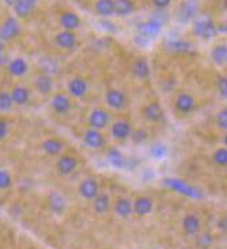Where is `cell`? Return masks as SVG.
I'll return each mask as SVG.
<instances>
[{
  "label": "cell",
  "instance_id": "6da1fadb",
  "mask_svg": "<svg viewBox=\"0 0 227 249\" xmlns=\"http://www.w3.org/2000/svg\"><path fill=\"white\" fill-rule=\"evenodd\" d=\"M192 33L195 36L202 38V39H212L216 36L217 31H216V24L213 23L212 18L209 17H199L192 25Z\"/></svg>",
  "mask_w": 227,
  "mask_h": 249
},
{
  "label": "cell",
  "instance_id": "7a4b0ae2",
  "mask_svg": "<svg viewBox=\"0 0 227 249\" xmlns=\"http://www.w3.org/2000/svg\"><path fill=\"white\" fill-rule=\"evenodd\" d=\"M199 10V3L198 0H184L178 6L177 10V20L180 24H188L193 17L198 14Z\"/></svg>",
  "mask_w": 227,
  "mask_h": 249
},
{
  "label": "cell",
  "instance_id": "3957f363",
  "mask_svg": "<svg viewBox=\"0 0 227 249\" xmlns=\"http://www.w3.org/2000/svg\"><path fill=\"white\" fill-rule=\"evenodd\" d=\"M21 33V25L16 17H9L0 27V41L9 42L16 39Z\"/></svg>",
  "mask_w": 227,
  "mask_h": 249
},
{
  "label": "cell",
  "instance_id": "277c9868",
  "mask_svg": "<svg viewBox=\"0 0 227 249\" xmlns=\"http://www.w3.org/2000/svg\"><path fill=\"white\" fill-rule=\"evenodd\" d=\"M136 30L139 36H142V38H145V39H148V41H151V39L157 38V35L161 33L163 24H160L159 21L150 18V20L145 21V23L137 24Z\"/></svg>",
  "mask_w": 227,
  "mask_h": 249
},
{
  "label": "cell",
  "instance_id": "5b68a950",
  "mask_svg": "<svg viewBox=\"0 0 227 249\" xmlns=\"http://www.w3.org/2000/svg\"><path fill=\"white\" fill-rule=\"evenodd\" d=\"M164 185H167L169 188L177 191V192L182 193V195H185V196H188V197H192V199H199V197H202L201 191H198L196 188H193L191 185L185 183V182L181 181V179H170V178H169V179L164 181Z\"/></svg>",
  "mask_w": 227,
  "mask_h": 249
},
{
  "label": "cell",
  "instance_id": "8992f818",
  "mask_svg": "<svg viewBox=\"0 0 227 249\" xmlns=\"http://www.w3.org/2000/svg\"><path fill=\"white\" fill-rule=\"evenodd\" d=\"M37 3H38V0H17L13 4V10H14L17 17L25 18V17H28L31 13L34 12Z\"/></svg>",
  "mask_w": 227,
  "mask_h": 249
},
{
  "label": "cell",
  "instance_id": "52a82bcc",
  "mask_svg": "<svg viewBox=\"0 0 227 249\" xmlns=\"http://www.w3.org/2000/svg\"><path fill=\"white\" fill-rule=\"evenodd\" d=\"M164 48L172 53H189L192 51V44L182 39H171L164 44Z\"/></svg>",
  "mask_w": 227,
  "mask_h": 249
},
{
  "label": "cell",
  "instance_id": "ba28073f",
  "mask_svg": "<svg viewBox=\"0 0 227 249\" xmlns=\"http://www.w3.org/2000/svg\"><path fill=\"white\" fill-rule=\"evenodd\" d=\"M110 121V115L105 112L104 109H94L90 115V126L95 130L104 129Z\"/></svg>",
  "mask_w": 227,
  "mask_h": 249
},
{
  "label": "cell",
  "instance_id": "9c48e42d",
  "mask_svg": "<svg viewBox=\"0 0 227 249\" xmlns=\"http://www.w3.org/2000/svg\"><path fill=\"white\" fill-rule=\"evenodd\" d=\"M79 192L84 199L91 200V199H94L98 195V183L94 179H91V178L90 179H86V181H83L80 183Z\"/></svg>",
  "mask_w": 227,
  "mask_h": 249
},
{
  "label": "cell",
  "instance_id": "30bf717a",
  "mask_svg": "<svg viewBox=\"0 0 227 249\" xmlns=\"http://www.w3.org/2000/svg\"><path fill=\"white\" fill-rule=\"evenodd\" d=\"M105 100H107V104L114 108V109H121L124 108L126 104V97L124 92L118 90H111L107 92L105 95Z\"/></svg>",
  "mask_w": 227,
  "mask_h": 249
},
{
  "label": "cell",
  "instance_id": "8fae6325",
  "mask_svg": "<svg viewBox=\"0 0 227 249\" xmlns=\"http://www.w3.org/2000/svg\"><path fill=\"white\" fill-rule=\"evenodd\" d=\"M84 143L91 148H102L105 146V139L98 130L91 129V130H87L84 135Z\"/></svg>",
  "mask_w": 227,
  "mask_h": 249
},
{
  "label": "cell",
  "instance_id": "7c38bea8",
  "mask_svg": "<svg viewBox=\"0 0 227 249\" xmlns=\"http://www.w3.org/2000/svg\"><path fill=\"white\" fill-rule=\"evenodd\" d=\"M60 24L65 30L68 31H73V30H77L80 25H81V20L80 17L73 12H66L60 16Z\"/></svg>",
  "mask_w": 227,
  "mask_h": 249
},
{
  "label": "cell",
  "instance_id": "4fadbf2b",
  "mask_svg": "<svg viewBox=\"0 0 227 249\" xmlns=\"http://www.w3.org/2000/svg\"><path fill=\"white\" fill-rule=\"evenodd\" d=\"M57 45L63 48V49H72L76 45V35L73 31H62L57 35Z\"/></svg>",
  "mask_w": 227,
  "mask_h": 249
},
{
  "label": "cell",
  "instance_id": "5bb4252c",
  "mask_svg": "<svg viewBox=\"0 0 227 249\" xmlns=\"http://www.w3.org/2000/svg\"><path fill=\"white\" fill-rule=\"evenodd\" d=\"M175 108L181 113H189L195 108V100L189 94H181L177 101H175Z\"/></svg>",
  "mask_w": 227,
  "mask_h": 249
},
{
  "label": "cell",
  "instance_id": "9a60e30c",
  "mask_svg": "<svg viewBox=\"0 0 227 249\" xmlns=\"http://www.w3.org/2000/svg\"><path fill=\"white\" fill-rule=\"evenodd\" d=\"M182 227H184V231L188 235H195L201 230V221H199V218L196 215L188 214L182 221Z\"/></svg>",
  "mask_w": 227,
  "mask_h": 249
},
{
  "label": "cell",
  "instance_id": "2e32d148",
  "mask_svg": "<svg viewBox=\"0 0 227 249\" xmlns=\"http://www.w3.org/2000/svg\"><path fill=\"white\" fill-rule=\"evenodd\" d=\"M76 165H77V161H76L75 157H72V156H63V157L59 159L57 167V171H59L62 175H68V174L75 171Z\"/></svg>",
  "mask_w": 227,
  "mask_h": 249
},
{
  "label": "cell",
  "instance_id": "e0dca14e",
  "mask_svg": "<svg viewBox=\"0 0 227 249\" xmlns=\"http://www.w3.org/2000/svg\"><path fill=\"white\" fill-rule=\"evenodd\" d=\"M135 10L132 0H115L114 1V14L125 17Z\"/></svg>",
  "mask_w": 227,
  "mask_h": 249
},
{
  "label": "cell",
  "instance_id": "ac0fdd59",
  "mask_svg": "<svg viewBox=\"0 0 227 249\" xmlns=\"http://www.w3.org/2000/svg\"><path fill=\"white\" fill-rule=\"evenodd\" d=\"M151 209H153V200L150 197H146V196L139 197V199L135 200V203H133V212L137 215L149 214L151 212Z\"/></svg>",
  "mask_w": 227,
  "mask_h": 249
},
{
  "label": "cell",
  "instance_id": "d6986e66",
  "mask_svg": "<svg viewBox=\"0 0 227 249\" xmlns=\"http://www.w3.org/2000/svg\"><path fill=\"white\" fill-rule=\"evenodd\" d=\"M69 92L73 97H76V98L83 97L87 92V83H86V80L80 79V77H76V79L72 80L69 83Z\"/></svg>",
  "mask_w": 227,
  "mask_h": 249
},
{
  "label": "cell",
  "instance_id": "ffe728a7",
  "mask_svg": "<svg viewBox=\"0 0 227 249\" xmlns=\"http://www.w3.org/2000/svg\"><path fill=\"white\" fill-rule=\"evenodd\" d=\"M9 71L16 77H21L28 71V65L23 57H16L9 63Z\"/></svg>",
  "mask_w": 227,
  "mask_h": 249
},
{
  "label": "cell",
  "instance_id": "44dd1931",
  "mask_svg": "<svg viewBox=\"0 0 227 249\" xmlns=\"http://www.w3.org/2000/svg\"><path fill=\"white\" fill-rule=\"evenodd\" d=\"M131 124L125 121H119L113 126V136L118 140H125L126 137L131 136Z\"/></svg>",
  "mask_w": 227,
  "mask_h": 249
},
{
  "label": "cell",
  "instance_id": "7402d4cb",
  "mask_svg": "<svg viewBox=\"0 0 227 249\" xmlns=\"http://www.w3.org/2000/svg\"><path fill=\"white\" fill-rule=\"evenodd\" d=\"M52 108L57 113H68L70 109V100L63 94H57L52 100Z\"/></svg>",
  "mask_w": 227,
  "mask_h": 249
},
{
  "label": "cell",
  "instance_id": "603a6c76",
  "mask_svg": "<svg viewBox=\"0 0 227 249\" xmlns=\"http://www.w3.org/2000/svg\"><path fill=\"white\" fill-rule=\"evenodd\" d=\"M10 95H12L13 104H17V105H24L30 100V91H28V89L21 87V86L14 87Z\"/></svg>",
  "mask_w": 227,
  "mask_h": 249
},
{
  "label": "cell",
  "instance_id": "cb8c5ba5",
  "mask_svg": "<svg viewBox=\"0 0 227 249\" xmlns=\"http://www.w3.org/2000/svg\"><path fill=\"white\" fill-rule=\"evenodd\" d=\"M132 71L139 79H148L149 74H150V66H149L148 60L146 59H137L132 66Z\"/></svg>",
  "mask_w": 227,
  "mask_h": 249
},
{
  "label": "cell",
  "instance_id": "d4e9b609",
  "mask_svg": "<svg viewBox=\"0 0 227 249\" xmlns=\"http://www.w3.org/2000/svg\"><path fill=\"white\" fill-rule=\"evenodd\" d=\"M143 113H145V116L148 118L149 121H151V122H159L160 119L163 118V109H161V107L157 102L149 104L148 107L143 109Z\"/></svg>",
  "mask_w": 227,
  "mask_h": 249
},
{
  "label": "cell",
  "instance_id": "484cf974",
  "mask_svg": "<svg viewBox=\"0 0 227 249\" xmlns=\"http://www.w3.org/2000/svg\"><path fill=\"white\" fill-rule=\"evenodd\" d=\"M49 206H51L52 212L60 214V213H63V210L66 207V202L62 195H59L57 192H52L49 195Z\"/></svg>",
  "mask_w": 227,
  "mask_h": 249
},
{
  "label": "cell",
  "instance_id": "4316f807",
  "mask_svg": "<svg viewBox=\"0 0 227 249\" xmlns=\"http://www.w3.org/2000/svg\"><path fill=\"white\" fill-rule=\"evenodd\" d=\"M52 87H54V83L48 74H42L35 80V89L41 94H49L52 91Z\"/></svg>",
  "mask_w": 227,
  "mask_h": 249
},
{
  "label": "cell",
  "instance_id": "83f0119b",
  "mask_svg": "<svg viewBox=\"0 0 227 249\" xmlns=\"http://www.w3.org/2000/svg\"><path fill=\"white\" fill-rule=\"evenodd\" d=\"M107 157H108V162L115 168H124L125 167V157L118 148H111L108 151Z\"/></svg>",
  "mask_w": 227,
  "mask_h": 249
},
{
  "label": "cell",
  "instance_id": "f1b7e54d",
  "mask_svg": "<svg viewBox=\"0 0 227 249\" xmlns=\"http://www.w3.org/2000/svg\"><path fill=\"white\" fill-rule=\"evenodd\" d=\"M95 13L102 17H110L114 14V0H98L95 3Z\"/></svg>",
  "mask_w": 227,
  "mask_h": 249
},
{
  "label": "cell",
  "instance_id": "f546056e",
  "mask_svg": "<svg viewBox=\"0 0 227 249\" xmlns=\"http://www.w3.org/2000/svg\"><path fill=\"white\" fill-rule=\"evenodd\" d=\"M212 59L216 65L223 66L227 60V48L226 45H216L212 51Z\"/></svg>",
  "mask_w": 227,
  "mask_h": 249
},
{
  "label": "cell",
  "instance_id": "4dcf8cb0",
  "mask_svg": "<svg viewBox=\"0 0 227 249\" xmlns=\"http://www.w3.org/2000/svg\"><path fill=\"white\" fill-rule=\"evenodd\" d=\"M42 147H44V150H45L48 154H51V156H57V154H59V153L62 151L63 144H62L57 139H48V140L44 142Z\"/></svg>",
  "mask_w": 227,
  "mask_h": 249
},
{
  "label": "cell",
  "instance_id": "1f68e13d",
  "mask_svg": "<svg viewBox=\"0 0 227 249\" xmlns=\"http://www.w3.org/2000/svg\"><path fill=\"white\" fill-rule=\"evenodd\" d=\"M115 212L121 217H128L132 213V203L128 199H119L115 204Z\"/></svg>",
  "mask_w": 227,
  "mask_h": 249
},
{
  "label": "cell",
  "instance_id": "d6a6232c",
  "mask_svg": "<svg viewBox=\"0 0 227 249\" xmlns=\"http://www.w3.org/2000/svg\"><path fill=\"white\" fill-rule=\"evenodd\" d=\"M110 207V197L107 195H97L94 197V209L97 213H105Z\"/></svg>",
  "mask_w": 227,
  "mask_h": 249
},
{
  "label": "cell",
  "instance_id": "836d02e7",
  "mask_svg": "<svg viewBox=\"0 0 227 249\" xmlns=\"http://www.w3.org/2000/svg\"><path fill=\"white\" fill-rule=\"evenodd\" d=\"M151 157L156 160H163L167 156V146L164 143H156L153 147L150 148Z\"/></svg>",
  "mask_w": 227,
  "mask_h": 249
},
{
  "label": "cell",
  "instance_id": "e575fe53",
  "mask_svg": "<svg viewBox=\"0 0 227 249\" xmlns=\"http://www.w3.org/2000/svg\"><path fill=\"white\" fill-rule=\"evenodd\" d=\"M13 107L12 95L9 92H0V111H10Z\"/></svg>",
  "mask_w": 227,
  "mask_h": 249
},
{
  "label": "cell",
  "instance_id": "d590c367",
  "mask_svg": "<svg viewBox=\"0 0 227 249\" xmlns=\"http://www.w3.org/2000/svg\"><path fill=\"white\" fill-rule=\"evenodd\" d=\"M213 160H215V162L217 165H220V167H225L227 164V150L226 148H219L217 151L215 153V156H213Z\"/></svg>",
  "mask_w": 227,
  "mask_h": 249
},
{
  "label": "cell",
  "instance_id": "8d00e7d4",
  "mask_svg": "<svg viewBox=\"0 0 227 249\" xmlns=\"http://www.w3.org/2000/svg\"><path fill=\"white\" fill-rule=\"evenodd\" d=\"M12 186V177L7 171H0V189H7Z\"/></svg>",
  "mask_w": 227,
  "mask_h": 249
},
{
  "label": "cell",
  "instance_id": "74e56055",
  "mask_svg": "<svg viewBox=\"0 0 227 249\" xmlns=\"http://www.w3.org/2000/svg\"><path fill=\"white\" fill-rule=\"evenodd\" d=\"M146 139H148V133H146L145 130H142V129L132 132V140H133L135 143H143Z\"/></svg>",
  "mask_w": 227,
  "mask_h": 249
},
{
  "label": "cell",
  "instance_id": "f35d334b",
  "mask_svg": "<svg viewBox=\"0 0 227 249\" xmlns=\"http://www.w3.org/2000/svg\"><path fill=\"white\" fill-rule=\"evenodd\" d=\"M217 87L220 91V95L226 98L227 95V80L226 77H217Z\"/></svg>",
  "mask_w": 227,
  "mask_h": 249
},
{
  "label": "cell",
  "instance_id": "ab89813d",
  "mask_svg": "<svg viewBox=\"0 0 227 249\" xmlns=\"http://www.w3.org/2000/svg\"><path fill=\"white\" fill-rule=\"evenodd\" d=\"M217 124H219V127H222V129H226L227 127V111L226 109L220 111V112H219V115H217Z\"/></svg>",
  "mask_w": 227,
  "mask_h": 249
},
{
  "label": "cell",
  "instance_id": "60d3db41",
  "mask_svg": "<svg viewBox=\"0 0 227 249\" xmlns=\"http://www.w3.org/2000/svg\"><path fill=\"white\" fill-rule=\"evenodd\" d=\"M171 1H172V0H153V4H154L159 10H163V9H166V7L170 6Z\"/></svg>",
  "mask_w": 227,
  "mask_h": 249
},
{
  "label": "cell",
  "instance_id": "b9f144b4",
  "mask_svg": "<svg viewBox=\"0 0 227 249\" xmlns=\"http://www.w3.org/2000/svg\"><path fill=\"white\" fill-rule=\"evenodd\" d=\"M7 136V122L4 119H0V140Z\"/></svg>",
  "mask_w": 227,
  "mask_h": 249
},
{
  "label": "cell",
  "instance_id": "7bdbcfd3",
  "mask_svg": "<svg viewBox=\"0 0 227 249\" xmlns=\"http://www.w3.org/2000/svg\"><path fill=\"white\" fill-rule=\"evenodd\" d=\"M201 242H204L202 244V247H208V245H210L212 244V235H209V234H205L204 237H201Z\"/></svg>",
  "mask_w": 227,
  "mask_h": 249
},
{
  "label": "cell",
  "instance_id": "ee69618b",
  "mask_svg": "<svg viewBox=\"0 0 227 249\" xmlns=\"http://www.w3.org/2000/svg\"><path fill=\"white\" fill-rule=\"evenodd\" d=\"M101 25H104L107 28V31H116V28L114 27L113 23H108V21H101Z\"/></svg>",
  "mask_w": 227,
  "mask_h": 249
},
{
  "label": "cell",
  "instance_id": "f6af8a7d",
  "mask_svg": "<svg viewBox=\"0 0 227 249\" xmlns=\"http://www.w3.org/2000/svg\"><path fill=\"white\" fill-rule=\"evenodd\" d=\"M3 1H4V3H6L7 6H12V7H13V4H14V3L17 1V0H3Z\"/></svg>",
  "mask_w": 227,
  "mask_h": 249
},
{
  "label": "cell",
  "instance_id": "bcb514c9",
  "mask_svg": "<svg viewBox=\"0 0 227 249\" xmlns=\"http://www.w3.org/2000/svg\"><path fill=\"white\" fill-rule=\"evenodd\" d=\"M3 49H4V45H3V42L0 41V56H1V53H3Z\"/></svg>",
  "mask_w": 227,
  "mask_h": 249
}]
</instances>
